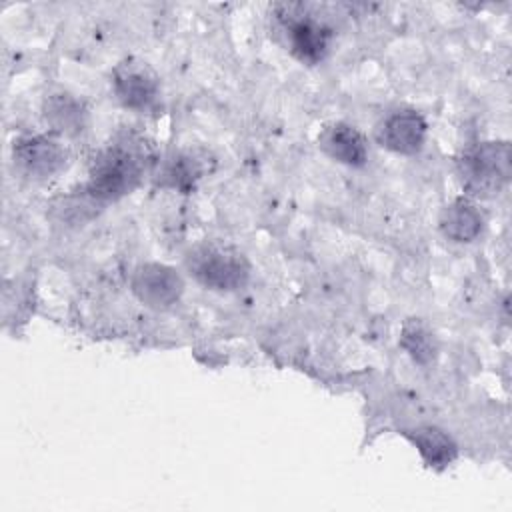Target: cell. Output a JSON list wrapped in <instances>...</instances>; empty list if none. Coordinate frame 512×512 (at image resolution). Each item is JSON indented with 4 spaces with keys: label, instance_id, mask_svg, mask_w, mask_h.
Returning <instances> with one entry per match:
<instances>
[{
    "label": "cell",
    "instance_id": "6da1fadb",
    "mask_svg": "<svg viewBox=\"0 0 512 512\" xmlns=\"http://www.w3.org/2000/svg\"><path fill=\"white\" fill-rule=\"evenodd\" d=\"M146 154L134 144H114L92 162L88 192L98 200H114L128 194L142 178Z\"/></svg>",
    "mask_w": 512,
    "mask_h": 512
},
{
    "label": "cell",
    "instance_id": "7a4b0ae2",
    "mask_svg": "<svg viewBox=\"0 0 512 512\" xmlns=\"http://www.w3.org/2000/svg\"><path fill=\"white\" fill-rule=\"evenodd\" d=\"M512 154L504 140L482 142L468 148L458 160V174L464 188L474 196H494L510 180Z\"/></svg>",
    "mask_w": 512,
    "mask_h": 512
},
{
    "label": "cell",
    "instance_id": "3957f363",
    "mask_svg": "<svg viewBox=\"0 0 512 512\" xmlns=\"http://www.w3.org/2000/svg\"><path fill=\"white\" fill-rule=\"evenodd\" d=\"M188 268L194 278L212 290H236L250 274L246 258L222 246H204L188 256Z\"/></svg>",
    "mask_w": 512,
    "mask_h": 512
},
{
    "label": "cell",
    "instance_id": "277c9868",
    "mask_svg": "<svg viewBox=\"0 0 512 512\" xmlns=\"http://www.w3.org/2000/svg\"><path fill=\"white\" fill-rule=\"evenodd\" d=\"M276 16L282 22L288 46L298 60L316 64L326 56L332 34L324 22L314 18V14H308L300 4L280 6Z\"/></svg>",
    "mask_w": 512,
    "mask_h": 512
},
{
    "label": "cell",
    "instance_id": "5b68a950",
    "mask_svg": "<svg viewBox=\"0 0 512 512\" xmlns=\"http://www.w3.org/2000/svg\"><path fill=\"white\" fill-rule=\"evenodd\" d=\"M112 88L126 108L142 110L156 100L160 78L144 60L126 58L112 72Z\"/></svg>",
    "mask_w": 512,
    "mask_h": 512
},
{
    "label": "cell",
    "instance_id": "8992f818",
    "mask_svg": "<svg viewBox=\"0 0 512 512\" xmlns=\"http://www.w3.org/2000/svg\"><path fill=\"white\" fill-rule=\"evenodd\" d=\"M12 156L16 166L30 176H52L64 168L68 152L50 134H28L14 140Z\"/></svg>",
    "mask_w": 512,
    "mask_h": 512
},
{
    "label": "cell",
    "instance_id": "52a82bcc",
    "mask_svg": "<svg viewBox=\"0 0 512 512\" xmlns=\"http://www.w3.org/2000/svg\"><path fill=\"white\" fill-rule=\"evenodd\" d=\"M184 290L180 274L158 262L140 264L132 274V292L140 302L150 308H168L172 306Z\"/></svg>",
    "mask_w": 512,
    "mask_h": 512
},
{
    "label": "cell",
    "instance_id": "ba28073f",
    "mask_svg": "<svg viewBox=\"0 0 512 512\" xmlns=\"http://www.w3.org/2000/svg\"><path fill=\"white\" fill-rule=\"evenodd\" d=\"M426 130L428 126L420 112L402 108L388 114L380 122L376 130V138L384 148L396 154H416L424 146Z\"/></svg>",
    "mask_w": 512,
    "mask_h": 512
},
{
    "label": "cell",
    "instance_id": "9c48e42d",
    "mask_svg": "<svg viewBox=\"0 0 512 512\" xmlns=\"http://www.w3.org/2000/svg\"><path fill=\"white\" fill-rule=\"evenodd\" d=\"M318 144L332 160L346 166H362L368 158V144L364 136L346 122H332L324 126L318 136Z\"/></svg>",
    "mask_w": 512,
    "mask_h": 512
},
{
    "label": "cell",
    "instance_id": "30bf717a",
    "mask_svg": "<svg viewBox=\"0 0 512 512\" xmlns=\"http://www.w3.org/2000/svg\"><path fill=\"white\" fill-rule=\"evenodd\" d=\"M440 230L454 242H472L484 226L482 212L470 198H454L440 212Z\"/></svg>",
    "mask_w": 512,
    "mask_h": 512
},
{
    "label": "cell",
    "instance_id": "8fae6325",
    "mask_svg": "<svg viewBox=\"0 0 512 512\" xmlns=\"http://www.w3.org/2000/svg\"><path fill=\"white\" fill-rule=\"evenodd\" d=\"M44 118L56 132L76 134L84 126V108L66 92L52 94L44 102Z\"/></svg>",
    "mask_w": 512,
    "mask_h": 512
},
{
    "label": "cell",
    "instance_id": "7c38bea8",
    "mask_svg": "<svg viewBox=\"0 0 512 512\" xmlns=\"http://www.w3.org/2000/svg\"><path fill=\"white\" fill-rule=\"evenodd\" d=\"M412 440L416 444V448L420 450V454L424 456V460L430 466H446L454 460L456 456V446L450 440V436H446L442 430L438 428H420L414 430Z\"/></svg>",
    "mask_w": 512,
    "mask_h": 512
},
{
    "label": "cell",
    "instance_id": "4fadbf2b",
    "mask_svg": "<svg viewBox=\"0 0 512 512\" xmlns=\"http://www.w3.org/2000/svg\"><path fill=\"white\" fill-rule=\"evenodd\" d=\"M400 346L420 364H428L436 354V342L432 338V332L416 320L404 324L400 334Z\"/></svg>",
    "mask_w": 512,
    "mask_h": 512
},
{
    "label": "cell",
    "instance_id": "5bb4252c",
    "mask_svg": "<svg viewBox=\"0 0 512 512\" xmlns=\"http://www.w3.org/2000/svg\"><path fill=\"white\" fill-rule=\"evenodd\" d=\"M172 186L178 188H186L192 184L196 170L194 164H190V158H174L168 166H166V174H164Z\"/></svg>",
    "mask_w": 512,
    "mask_h": 512
}]
</instances>
